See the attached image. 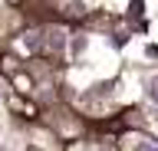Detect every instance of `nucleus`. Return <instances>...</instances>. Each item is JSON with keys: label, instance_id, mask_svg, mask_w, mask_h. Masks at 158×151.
Segmentation results:
<instances>
[{"label": "nucleus", "instance_id": "1", "mask_svg": "<svg viewBox=\"0 0 158 151\" xmlns=\"http://www.w3.org/2000/svg\"><path fill=\"white\" fill-rule=\"evenodd\" d=\"M128 148H135V151H158V141H152V138H142V135H135V138H128Z\"/></svg>", "mask_w": 158, "mask_h": 151}, {"label": "nucleus", "instance_id": "2", "mask_svg": "<svg viewBox=\"0 0 158 151\" xmlns=\"http://www.w3.org/2000/svg\"><path fill=\"white\" fill-rule=\"evenodd\" d=\"M145 92H148V99H155V102H158V76H152V79L145 82Z\"/></svg>", "mask_w": 158, "mask_h": 151}]
</instances>
